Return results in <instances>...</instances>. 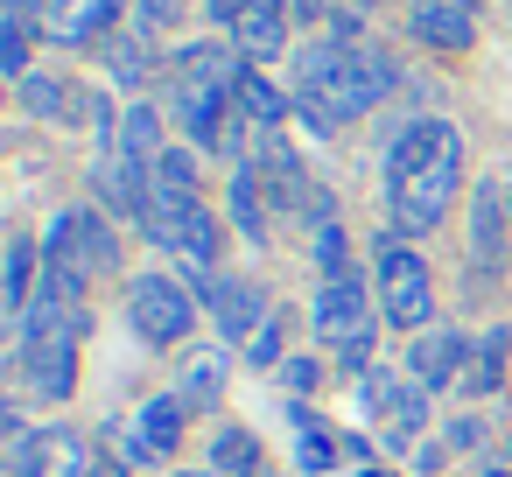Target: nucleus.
Returning a JSON list of instances; mask_svg holds the SVG:
<instances>
[{
    "label": "nucleus",
    "mask_w": 512,
    "mask_h": 477,
    "mask_svg": "<svg viewBox=\"0 0 512 477\" xmlns=\"http://www.w3.org/2000/svg\"><path fill=\"white\" fill-rule=\"evenodd\" d=\"M456 190H463V134L442 113L407 120L386 141V232L428 239L449 218Z\"/></svg>",
    "instance_id": "obj_1"
},
{
    "label": "nucleus",
    "mask_w": 512,
    "mask_h": 477,
    "mask_svg": "<svg viewBox=\"0 0 512 477\" xmlns=\"http://www.w3.org/2000/svg\"><path fill=\"white\" fill-rule=\"evenodd\" d=\"M393 85H400V71H393L386 50H372V43H337V36H330V43L302 50V64H295V113H302L316 134H337L344 120L372 113Z\"/></svg>",
    "instance_id": "obj_2"
},
{
    "label": "nucleus",
    "mask_w": 512,
    "mask_h": 477,
    "mask_svg": "<svg viewBox=\"0 0 512 477\" xmlns=\"http://www.w3.org/2000/svg\"><path fill=\"white\" fill-rule=\"evenodd\" d=\"M372 288H379V316L407 337L435 330V281H428V260L414 253V239L386 232L372 246Z\"/></svg>",
    "instance_id": "obj_3"
},
{
    "label": "nucleus",
    "mask_w": 512,
    "mask_h": 477,
    "mask_svg": "<svg viewBox=\"0 0 512 477\" xmlns=\"http://www.w3.org/2000/svg\"><path fill=\"white\" fill-rule=\"evenodd\" d=\"M141 232H148L169 260H197V267H218V246H225V225H218V211H211L197 190H155Z\"/></svg>",
    "instance_id": "obj_4"
},
{
    "label": "nucleus",
    "mask_w": 512,
    "mask_h": 477,
    "mask_svg": "<svg viewBox=\"0 0 512 477\" xmlns=\"http://www.w3.org/2000/svg\"><path fill=\"white\" fill-rule=\"evenodd\" d=\"M197 316L204 309L183 288V274H141V281H127V323H134L141 344H190Z\"/></svg>",
    "instance_id": "obj_5"
},
{
    "label": "nucleus",
    "mask_w": 512,
    "mask_h": 477,
    "mask_svg": "<svg viewBox=\"0 0 512 477\" xmlns=\"http://www.w3.org/2000/svg\"><path fill=\"white\" fill-rule=\"evenodd\" d=\"M358 393H365V414L379 421V442L400 456L421 428H428V386H414V372H393V365H372L365 379H358Z\"/></svg>",
    "instance_id": "obj_6"
},
{
    "label": "nucleus",
    "mask_w": 512,
    "mask_h": 477,
    "mask_svg": "<svg viewBox=\"0 0 512 477\" xmlns=\"http://www.w3.org/2000/svg\"><path fill=\"white\" fill-rule=\"evenodd\" d=\"M43 253H50V260H64V267H78V274H113L120 239H113V218H106L99 204H71V211H57V218H50Z\"/></svg>",
    "instance_id": "obj_7"
},
{
    "label": "nucleus",
    "mask_w": 512,
    "mask_h": 477,
    "mask_svg": "<svg viewBox=\"0 0 512 477\" xmlns=\"http://www.w3.org/2000/svg\"><path fill=\"white\" fill-rule=\"evenodd\" d=\"M8 477H92L85 428H71V421L29 428L22 442H8Z\"/></svg>",
    "instance_id": "obj_8"
},
{
    "label": "nucleus",
    "mask_w": 512,
    "mask_h": 477,
    "mask_svg": "<svg viewBox=\"0 0 512 477\" xmlns=\"http://www.w3.org/2000/svg\"><path fill=\"white\" fill-rule=\"evenodd\" d=\"M309 323H316V337H323V344L372 337V330H379V295H372L358 274H344V281H323V288H316V302H309Z\"/></svg>",
    "instance_id": "obj_9"
},
{
    "label": "nucleus",
    "mask_w": 512,
    "mask_h": 477,
    "mask_svg": "<svg viewBox=\"0 0 512 477\" xmlns=\"http://www.w3.org/2000/svg\"><path fill=\"white\" fill-rule=\"evenodd\" d=\"M92 204L106 211V218H148V204H155V169L148 162H134V155H120V148H106L99 162H92Z\"/></svg>",
    "instance_id": "obj_10"
},
{
    "label": "nucleus",
    "mask_w": 512,
    "mask_h": 477,
    "mask_svg": "<svg viewBox=\"0 0 512 477\" xmlns=\"http://www.w3.org/2000/svg\"><path fill=\"white\" fill-rule=\"evenodd\" d=\"M78 386V344L50 337V344H15V393L29 400H71Z\"/></svg>",
    "instance_id": "obj_11"
},
{
    "label": "nucleus",
    "mask_w": 512,
    "mask_h": 477,
    "mask_svg": "<svg viewBox=\"0 0 512 477\" xmlns=\"http://www.w3.org/2000/svg\"><path fill=\"white\" fill-rule=\"evenodd\" d=\"M470 337L456 330V323H435V330H421L414 344H407V372H414V386H428V393H442V386H463V372H470Z\"/></svg>",
    "instance_id": "obj_12"
},
{
    "label": "nucleus",
    "mask_w": 512,
    "mask_h": 477,
    "mask_svg": "<svg viewBox=\"0 0 512 477\" xmlns=\"http://www.w3.org/2000/svg\"><path fill=\"white\" fill-rule=\"evenodd\" d=\"M120 8L127 0H43V36L64 50L106 43V29H120Z\"/></svg>",
    "instance_id": "obj_13"
},
{
    "label": "nucleus",
    "mask_w": 512,
    "mask_h": 477,
    "mask_svg": "<svg viewBox=\"0 0 512 477\" xmlns=\"http://www.w3.org/2000/svg\"><path fill=\"white\" fill-rule=\"evenodd\" d=\"M274 316V302H267V288L260 281H239V274H225V288L211 295V323H218V344H232V351H246L253 344V330Z\"/></svg>",
    "instance_id": "obj_14"
},
{
    "label": "nucleus",
    "mask_w": 512,
    "mask_h": 477,
    "mask_svg": "<svg viewBox=\"0 0 512 477\" xmlns=\"http://www.w3.org/2000/svg\"><path fill=\"white\" fill-rule=\"evenodd\" d=\"M239 71H246L239 43H183V50L169 57V78H176V85H197V92H218V99H232Z\"/></svg>",
    "instance_id": "obj_15"
},
{
    "label": "nucleus",
    "mask_w": 512,
    "mask_h": 477,
    "mask_svg": "<svg viewBox=\"0 0 512 477\" xmlns=\"http://www.w3.org/2000/svg\"><path fill=\"white\" fill-rule=\"evenodd\" d=\"M225 386H232V344H190L176 365V393L197 414H211V407H225Z\"/></svg>",
    "instance_id": "obj_16"
},
{
    "label": "nucleus",
    "mask_w": 512,
    "mask_h": 477,
    "mask_svg": "<svg viewBox=\"0 0 512 477\" xmlns=\"http://www.w3.org/2000/svg\"><path fill=\"white\" fill-rule=\"evenodd\" d=\"M470 253L484 267H512V204H505V183H477V197H470Z\"/></svg>",
    "instance_id": "obj_17"
},
{
    "label": "nucleus",
    "mask_w": 512,
    "mask_h": 477,
    "mask_svg": "<svg viewBox=\"0 0 512 477\" xmlns=\"http://www.w3.org/2000/svg\"><path fill=\"white\" fill-rule=\"evenodd\" d=\"M225 43H239L246 64H274L288 50V8L281 0H239V22H232Z\"/></svg>",
    "instance_id": "obj_18"
},
{
    "label": "nucleus",
    "mask_w": 512,
    "mask_h": 477,
    "mask_svg": "<svg viewBox=\"0 0 512 477\" xmlns=\"http://www.w3.org/2000/svg\"><path fill=\"white\" fill-rule=\"evenodd\" d=\"M477 0H421V8H414V36L428 43V50H470L477 43Z\"/></svg>",
    "instance_id": "obj_19"
},
{
    "label": "nucleus",
    "mask_w": 512,
    "mask_h": 477,
    "mask_svg": "<svg viewBox=\"0 0 512 477\" xmlns=\"http://www.w3.org/2000/svg\"><path fill=\"white\" fill-rule=\"evenodd\" d=\"M15 99H22V113L57 120V127H71V120H85V113H92V92H78L71 78H43V71H29V78L15 85Z\"/></svg>",
    "instance_id": "obj_20"
},
{
    "label": "nucleus",
    "mask_w": 512,
    "mask_h": 477,
    "mask_svg": "<svg viewBox=\"0 0 512 477\" xmlns=\"http://www.w3.org/2000/svg\"><path fill=\"white\" fill-rule=\"evenodd\" d=\"M36 267H43L36 239H29V232H15V239H8V260H0V309H8L15 323H22V316H29V302H36Z\"/></svg>",
    "instance_id": "obj_21"
},
{
    "label": "nucleus",
    "mask_w": 512,
    "mask_h": 477,
    "mask_svg": "<svg viewBox=\"0 0 512 477\" xmlns=\"http://www.w3.org/2000/svg\"><path fill=\"white\" fill-rule=\"evenodd\" d=\"M232 106H239V113L260 127V134H274V127L295 113V99H288V92H281V85H274L260 64H246V71H239V85H232Z\"/></svg>",
    "instance_id": "obj_22"
},
{
    "label": "nucleus",
    "mask_w": 512,
    "mask_h": 477,
    "mask_svg": "<svg viewBox=\"0 0 512 477\" xmlns=\"http://www.w3.org/2000/svg\"><path fill=\"white\" fill-rule=\"evenodd\" d=\"M190 414H197V407H190L183 393H155V400L141 407V421H134V428H141V442L155 449V463H169V456L183 449V428H190Z\"/></svg>",
    "instance_id": "obj_23"
},
{
    "label": "nucleus",
    "mask_w": 512,
    "mask_h": 477,
    "mask_svg": "<svg viewBox=\"0 0 512 477\" xmlns=\"http://www.w3.org/2000/svg\"><path fill=\"white\" fill-rule=\"evenodd\" d=\"M211 470H218V477H274V470H267L260 435H253V428H239V421L211 428Z\"/></svg>",
    "instance_id": "obj_24"
},
{
    "label": "nucleus",
    "mask_w": 512,
    "mask_h": 477,
    "mask_svg": "<svg viewBox=\"0 0 512 477\" xmlns=\"http://www.w3.org/2000/svg\"><path fill=\"white\" fill-rule=\"evenodd\" d=\"M505 358H512V330L505 323H491L484 337H477V351H470V372H463V393H498L505 386Z\"/></svg>",
    "instance_id": "obj_25"
},
{
    "label": "nucleus",
    "mask_w": 512,
    "mask_h": 477,
    "mask_svg": "<svg viewBox=\"0 0 512 477\" xmlns=\"http://www.w3.org/2000/svg\"><path fill=\"white\" fill-rule=\"evenodd\" d=\"M232 225H239L253 246H267V232H274V225H267V190H260V169H253V162L232 169Z\"/></svg>",
    "instance_id": "obj_26"
},
{
    "label": "nucleus",
    "mask_w": 512,
    "mask_h": 477,
    "mask_svg": "<svg viewBox=\"0 0 512 477\" xmlns=\"http://www.w3.org/2000/svg\"><path fill=\"white\" fill-rule=\"evenodd\" d=\"M106 71H113V85H120V92H141V85L155 78L148 29H141V36H113V43H106Z\"/></svg>",
    "instance_id": "obj_27"
},
{
    "label": "nucleus",
    "mask_w": 512,
    "mask_h": 477,
    "mask_svg": "<svg viewBox=\"0 0 512 477\" xmlns=\"http://www.w3.org/2000/svg\"><path fill=\"white\" fill-rule=\"evenodd\" d=\"M113 148L155 169V155L169 148V141H162V113H155V106H127V113H120V141H113Z\"/></svg>",
    "instance_id": "obj_28"
},
{
    "label": "nucleus",
    "mask_w": 512,
    "mask_h": 477,
    "mask_svg": "<svg viewBox=\"0 0 512 477\" xmlns=\"http://www.w3.org/2000/svg\"><path fill=\"white\" fill-rule=\"evenodd\" d=\"M288 337H295V309H274L260 330H253V344H246V358L260 365V372H281L295 351H288Z\"/></svg>",
    "instance_id": "obj_29"
},
{
    "label": "nucleus",
    "mask_w": 512,
    "mask_h": 477,
    "mask_svg": "<svg viewBox=\"0 0 512 477\" xmlns=\"http://www.w3.org/2000/svg\"><path fill=\"white\" fill-rule=\"evenodd\" d=\"M295 428H302V442H295V463H302V470H337L344 442H337L323 421H309V414H295Z\"/></svg>",
    "instance_id": "obj_30"
},
{
    "label": "nucleus",
    "mask_w": 512,
    "mask_h": 477,
    "mask_svg": "<svg viewBox=\"0 0 512 477\" xmlns=\"http://www.w3.org/2000/svg\"><path fill=\"white\" fill-rule=\"evenodd\" d=\"M316 274H323V281H344V274H351V239H344V225H316Z\"/></svg>",
    "instance_id": "obj_31"
},
{
    "label": "nucleus",
    "mask_w": 512,
    "mask_h": 477,
    "mask_svg": "<svg viewBox=\"0 0 512 477\" xmlns=\"http://www.w3.org/2000/svg\"><path fill=\"white\" fill-rule=\"evenodd\" d=\"M29 29L36 22H8V15H0V71H8L15 85L29 78Z\"/></svg>",
    "instance_id": "obj_32"
},
{
    "label": "nucleus",
    "mask_w": 512,
    "mask_h": 477,
    "mask_svg": "<svg viewBox=\"0 0 512 477\" xmlns=\"http://www.w3.org/2000/svg\"><path fill=\"white\" fill-rule=\"evenodd\" d=\"M155 190H197V155L190 148H162L155 155Z\"/></svg>",
    "instance_id": "obj_33"
},
{
    "label": "nucleus",
    "mask_w": 512,
    "mask_h": 477,
    "mask_svg": "<svg viewBox=\"0 0 512 477\" xmlns=\"http://www.w3.org/2000/svg\"><path fill=\"white\" fill-rule=\"evenodd\" d=\"M316 386H323V358L295 351V358L281 365V393H295V400H302V393H316Z\"/></svg>",
    "instance_id": "obj_34"
},
{
    "label": "nucleus",
    "mask_w": 512,
    "mask_h": 477,
    "mask_svg": "<svg viewBox=\"0 0 512 477\" xmlns=\"http://www.w3.org/2000/svg\"><path fill=\"white\" fill-rule=\"evenodd\" d=\"M442 449H449V456H470V449H484V421H477V414H449V428H442Z\"/></svg>",
    "instance_id": "obj_35"
},
{
    "label": "nucleus",
    "mask_w": 512,
    "mask_h": 477,
    "mask_svg": "<svg viewBox=\"0 0 512 477\" xmlns=\"http://www.w3.org/2000/svg\"><path fill=\"white\" fill-rule=\"evenodd\" d=\"M330 365H337V372H358V379H365V372H372V337H351V344H330Z\"/></svg>",
    "instance_id": "obj_36"
},
{
    "label": "nucleus",
    "mask_w": 512,
    "mask_h": 477,
    "mask_svg": "<svg viewBox=\"0 0 512 477\" xmlns=\"http://www.w3.org/2000/svg\"><path fill=\"white\" fill-rule=\"evenodd\" d=\"M176 15H183V0H141V29H148V36H162Z\"/></svg>",
    "instance_id": "obj_37"
},
{
    "label": "nucleus",
    "mask_w": 512,
    "mask_h": 477,
    "mask_svg": "<svg viewBox=\"0 0 512 477\" xmlns=\"http://www.w3.org/2000/svg\"><path fill=\"white\" fill-rule=\"evenodd\" d=\"M92 477H127V470H120V463L106 456V463H92Z\"/></svg>",
    "instance_id": "obj_38"
},
{
    "label": "nucleus",
    "mask_w": 512,
    "mask_h": 477,
    "mask_svg": "<svg viewBox=\"0 0 512 477\" xmlns=\"http://www.w3.org/2000/svg\"><path fill=\"white\" fill-rule=\"evenodd\" d=\"M477 477H512V463H484V470H477Z\"/></svg>",
    "instance_id": "obj_39"
},
{
    "label": "nucleus",
    "mask_w": 512,
    "mask_h": 477,
    "mask_svg": "<svg viewBox=\"0 0 512 477\" xmlns=\"http://www.w3.org/2000/svg\"><path fill=\"white\" fill-rule=\"evenodd\" d=\"M351 477H386V470H372V463H365V470H351Z\"/></svg>",
    "instance_id": "obj_40"
},
{
    "label": "nucleus",
    "mask_w": 512,
    "mask_h": 477,
    "mask_svg": "<svg viewBox=\"0 0 512 477\" xmlns=\"http://www.w3.org/2000/svg\"><path fill=\"white\" fill-rule=\"evenodd\" d=\"M498 183H505V204H512V169H505V176H498Z\"/></svg>",
    "instance_id": "obj_41"
},
{
    "label": "nucleus",
    "mask_w": 512,
    "mask_h": 477,
    "mask_svg": "<svg viewBox=\"0 0 512 477\" xmlns=\"http://www.w3.org/2000/svg\"><path fill=\"white\" fill-rule=\"evenodd\" d=\"M176 477H218V470H176Z\"/></svg>",
    "instance_id": "obj_42"
},
{
    "label": "nucleus",
    "mask_w": 512,
    "mask_h": 477,
    "mask_svg": "<svg viewBox=\"0 0 512 477\" xmlns=\"http://www.w3.org/2000/svg\"><path fill=\"white\" fill-rule=\"evenodd\" d=\"M505 463H512V442H505Z\"/></svg>",
    "instance_id": "obj_43"
},
{
    "label": "nucleus",
    "mask_w": 512,
    "mask_h": 477,
    "mask_svg": "<svg viewBox=\"0 0 512 477\" xmlns=\"http://www.w3.org/2000/svg\"><path fill=\"white\" fill-rule=\"evenodd\" d=\"M414 8H421V0H414Z\"/></svg>",
    "instance_id": "obj_44"
}]
</instances>
